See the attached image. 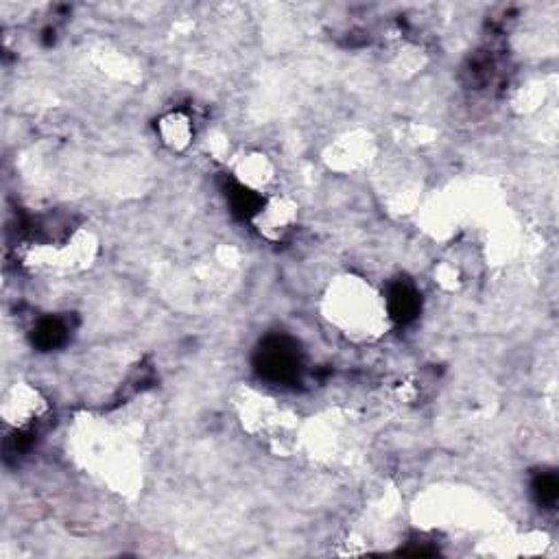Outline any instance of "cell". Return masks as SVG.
<instances>
[{"label":"cell","mask_w":559,"mask_h":559,"mask_svg":"<svg viewBox=\"0 0 559 559\" xmlns=\"http://www.w3.org/2000/svg\"><path fill=\"white\" fill-rule=\"evenodd\" d=\"M159 131H162L164 143L180 149V147H184V144H188V138H190V120L182 114H171L162 120Z\"/></svg>","instance_id":"obj_5"},{"label":"cell","mask_w":559,"mask_h":559,"mask_svg":"<svg viewBox=\"0 0 559 559\" xmlns=\"http://www.w3.org/2000/svg\"><path fill=\"white\" fill-rule=\"evenodd\" d=\"M253 219H256L258 229H260L265 237H282L284 232H289L291 225H293L295 219V210L293 206H289L286 201H274L269 206H258V210L253 213Z\"/></svg>","instance_id":"obj_3"},{"label":"cell","mask_w":559,"mask_h":559,"mask_svg":"<svg viewBox=\"0 0 559 559\" xmlns=\"http://www.w3.org/2000/svg\"><path fill=\"white\" fill-rule=\"evenodd\" d=\"M295 363H298V359L284 343H276L274 347L265 352V369L274 374L276 378H286V376L295 374Z\"/></svg>","instance_id":"obj_4"},{"label":"cell","mask_w":559,"mask_h":559,"mask_svg":"<svg viewBox=\"0 0 559 559\" xmlns=\"http://www.w3.org/2000/svg\"><path fill=\"white\" fill-rule=\"evenodd\" d=\"M0 413H3L4 424L16 431H27L44 415L46 402L37 389L29 387V384H16L4 393Z\"/></svg>","instance_id":"obj_2"},{"label":"cell","mask_w":559,"mask_h":559,"mask_svg":"<svg viewBox=\"0 0 559 559\" xmlns=\"http://www.w3.org/2000/svg\"><path fill=\"white\" fill-rule=\"evenodd\" d=\"M538 494L540 501L544 505H553L557 501V481L555 477H542V481L538 483Z\"/></svg>","instance_id":"obj_6"},{"label":"cell","mask_w":559,"mask_h":559,"mask_svg":"<svg viewBox=\"0 0 559 559\" xmlns=\"http://www.w3.org/2000/svg\"><path fill=\"white\" fill-rule=\"evenodd\" d=\"M347 335L372 337L378 332L383 319L389 317L387 302L378 304L376 295L369 293L359 282H350V293L343 291L341 299H335V311L330 314Z\"/></svg>","instance_id":"obj_1"}]
</instances>
